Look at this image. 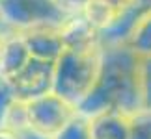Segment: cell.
<instances>
[{"label": "cell", "instance_id": "obj_1", "mask_svg": "<svg viewBox=\"0 0 151 139\" xmlns=\"http://www.w3.org/2000/svg\"><path fill=\"white\" fill-rule=\"evenodd\" d=\"M146 108L140 84V57L129 46L103 48V67L95 87L77 106V111L93 119L106 111H119L132 117Z\"/></svg>", "mask_w": 151, "mask_h": 139}, {"label": "cell", "instance_id": "obj_2", "mask_svg": "<svg viewBox=\"0 0 151 139\" xmlns=\"http://www.w3.org/2000/svg\"><path fill=\"white\" fill-rule=\"evenodd\" d=\"M103 67V48L90 52L63 50L54 63L52 91L69 104L78 106L95 87Z\"/></svg>", "mask_w": 151, "mask_h": 139}, {"label": "cell", "instance_id": "obj_3", "mask_svg": "<svg viewBox=\"0 0 151 139\" xmlns=\"http://www.w3.org/2000/svg\"><path fill=\"white\" fill-rule=\"evenodd\" d=\"M67 19L56 0H0V21L15 32L60 28Z\"/></svg>", "mask_w": 151, "mask_h": 139}, {"label": "cell", "instance_id": "obj_4", "mask_svg": "<svg viewBox=\"0 0 151 139\" xmlns=\"http://www.w3.org/2000/svg\"><path fill=\"white\" fill-rule=\"evenodd\" d=\"M77 113V106L69 104L54 91L26 102L28 124L50 137H54Z\"/></svg>", "mask_w": 151, "mask_h": 139}, {"label": "cell", "instance_id": "obj_5", "mask_svg": "<svg viewBox=\"0 0 151 139\" xmlns=\"http://www.w3.org/2000/svg\"><path fill=\"white\" fill-rule=\"evenodd\" d=\"M11 84L15 89V96L24 102L47 95L54 85V63L30 60L19 76L11 80Z\"/></svg>", "mask_w": 151, "mask_h": 139}, {"label": "cell", "instance_id": "obj_6", "mask_svg": "<svg viewBox=\"0 0 151 139\" xmlns=\"http://www.w3.org/2000/svg\"><path fill=\"white\" fill-rule=\"evenodd\" d=\"M21 33L32 60L56 63L65 50L60 28H34V30H26Z\"/></svg>", "mask_w": 151, "mask_h": 139}, {"label": "cell", "instance_id": "obj_7", "mask_svg": "<svg viewBox=\"0 0 151 139\" xmlns=\"http://www.w3.org/2000/svg\"><path fill=\"white\" fill-rule=\"evenodd\" d=\"M60 33H62V41H63L65 50L90 52V50L103 48L99 32H97L82 15L69 17L60 26Z\"/></svg>", "mask_w": 151, "mask_h": 139}, {"label": "cell", "instance_id": "obj_8", "mask_svg": "<svg viewBox=\"0 0 151 139\" xmlns=\"http://www.w3.org/2000/svg\"><path fill=\"white\" fill-rule=\"evenodd\" d=\"M32 56L28 52V46L22 39L21 32H15L13 35L8 39L2 56H0V74L8 80H15L22 72L28 63H30Z\"/></svg>", "mask_w": 151, "mask_h": 139}, {"label": "cell", "instance_id": "obj_9", "mask_svg": "<svg viewBox=\"0 0 151 139\" xmlns=\"http://www.w3.org/2000/svg\"><path fill=\"white\" fill-rule=\"evenodd\" d=\"M91 121V139H129L131 117L119 111H106Z\"/></svg>", "mask_w": 151, "mask_h": 139}, {"label": "cell", "instance_id": "obj_10", "mask_svg": "<svg viewBox=\"0 0 151 139\" xmlns=\"http://www.w3.org/2000/svg\"><path fill=\"white\" fill-rule=\"evenodd\" d=\"M121 13H118L112 6H108L104 0H90L88 6L82 11V17L95 28L97 32H104L116 22Z\"/></svg>", "mask_w": 151, "mask_h": 139}, {"label": "cell", "instance_id": "obj_11", "mask_svg": "<svg viewBox=\"0 0 151 139\" xmlns=\"http://www.w3.org/2000/svg\"><path fill=\"white\" fill-rule=\"evenodd\" d=\"M125 46H129V50L132 54H136L138 57L151 56V11L138 21V24L132 30Z\"/></svg>", "mask_w": 151, "mask_h": 139}, {"label": "cell", "instance_id": "obj_12", "mask_svg": "<svg viewBox=\"0 0 151 139\" xmlns=\"http://www.w3.org/2000/svg\"><path fill=\"white\" fill-rule=\"evenodd\" d=\"M52 139H91V121L77 113Z\"/></svg>", "mask_w": 151, "mask_h": 139}, {"label": "cell", "instance_id": "obj_13", "mask_svg": "<svg viewBox=\"0 0 151 139\" xmlns=\"http://www.w3.org/2000/svg\"><path fill=\"white\" fill-rule=\"evenodd\" d=\"M129 139H151V108H144L131 117Z\"/></svg>", "mask_w": 151, "mask_h": 139}, {"label": "cell", "instance_id": "obj_14", "mask_svg": "<svg viewBox=\"0 0 151 139\" xmlns=\"http://www.w3.org/2000/svg\"><path fill=\"white\" fill-rule=\"evenodd\" d=\"M15 100H17V96H15V89H13L11 80L4 78L2 74H0V128L4 126L6 115H8L11 104Z\"/></svg>", "mask_w": 151, "mask_h": 139}, {"label": "cell", "instance_id": "obj_15", "mask_svg": "<svg viewBox=\"0 0 151 139\" xmlns=\"http://www.w3.org/2000/svg\"><path fill=\"white\" fill-rule=\"evenodd\" d=\"M140 84L146 108H151V56L140 57Z\"/></svg>", "mask_w": 151, "mask_h": 139}, {"label": "cell", "instance_id": "obj_16", "mask_svg": "<svg viewBox=\"0 0 151 139\" xmlns=\"http://www.w3.org/2000/svg\"><path fill=\"white\" fill-rule=\"evenodd\" d=\"M90 0H56L58 8L63 11L65 17H77V15H82L84 8L88 6Z\"/></svg>", "mask_w": 151, "mask_h": 139}, {"label": "cell", "instance_id": "obj_17", "mask_svg": "<svg viewBox=\"0 0 151 139\" xmlns=\"http://www.w3.org/2000/svg\"><path fill=\"white\" fill-rule=\"evenodd\" d=\"M15 135H17V139H52L50 135L43 134V132H39L36 128H32V126H26V128L15 132Z\"/></svg>", "mask_w": 151, "mask_h": 139}, {"label": "cell", "instance_id": "obj_18", "mask_svg": "<svg viewBox=\"0 0 151 139\" xmlns=\"http://www.w3.org/2000/svg\"><path fill=\"white\" fill-rule=\"evenodd\" d=\"M108 6H112V8L118 11V13H123V11H127L129 8H132L134 6L136 0H104Z\"/></svg>", "mask_w": 151, "mask_h": 139}, {"label": "cell", "instance_id": "obj_19", "mask_svg": "<svg viewBox=\"0 0 151 139\" xmlns=\"http://www.w3.org/2000/svg\"><path fill=\"white\" fill-rule=\"evenodd\" d=\"M15 33V30H11L9 26H6L2 21H0V56H2V50H4V46L6 43H8V39L11 37Z\"/></svg>", "mask_w": 151, "mask_h": 139}, {"label": "cell", "instance_id": "obj_20", "mask_svg": "<svg viewBox=\"0 0 151 139\" xmlns=\"http://www.w3.org/2000/svg\"><path fill=\"white\" fill-rule=\"evenodd\" d=\"M134 8H136L138 13L144 17L146 13H149V11H151V0H136V2H134Z\"/></svg>", "mask_w": 151, "mask_h": 139}, {"label": "cell", "instance_id": "obj_21", "mask_svg": "<svg viewBox=\"0 0 151 139\" xmlns=\"http://www.w3.org/2000/svg\"><path fill=\"white\" fill-rule=\"evenodd\" d=\"M0 139H17L15 132H11L8 128H0Z\"/></svg>", "mask_w": 151, "mask_h": 139}]
</instances>
